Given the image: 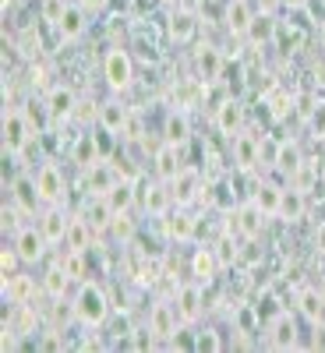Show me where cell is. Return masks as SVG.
<instances>
[{
	"instance_id": "obj_42",
	"label": "cell",
	"mask_w": 325,
	"mask_h": 353,
	"mask_svg": "<svg viewBox=\"0 0 325 353\" xmlns=\"http://www.w3.org/2000/svg\"><path fill=\"white\" fill-rule=\"evenodd\" d=\"M304 128H308V134L315 141H325V99L315 96V103H311V110L304 117Z\"/></svg>"
},
{
	"instance_id": "obj_33",
	"label": "cell",
	"mask_w": 325,
	"mask_h": 353,
	"mask_svg": "<svg viewBox=\"0 0 325 353\" xmlns=\"http://www.w3.org/2000/svg\"><path fill=\"white\" fill-rule=\"evenodd\" d=\"M251 18H255V11H251L248 0H226L223 25H226V32H230V36L244 39V36H248V25H251Z\"/></svg>"
},
{
	"instance_id": "obj_30",
	"label": "cell",
	"mask_w": 325,
	"mask_h": 353,
	"mask_svg": "<svg viewBox=\"0 0 325 353\" xmlns=\"http://www.w3.org/2000/svg\"><path fill=\"white\" fill-rule=\"evenodd\" d=\"M276 32H279L276 14L255 11V18H251V25H248V36H244V39H248L255 50H262V46H273V43H276Z\"/></svg>"
},
{
	"instance_id": "obj_7",
	"label": "cell",
	"mask_w": 325,
	"mask_h": 353,
	"mask_svg": "<svg viewBox=\"0 0 325 353\" xmlns=\"http://www.w3.org/2000/svg\"><path fill=\"white\" fill-rule=\"evenodd\" d=\"M138 209L145 219H163L173 212V194L170 184L152 176V181H138Z\"/></svg>"
},
{
	"instance_id": "obj_27",
	"label": "cell",
	"mask_w": 325,
	"mask_h": 353,
	"mask_svg": "<svg viewBox=\"0 0 325 353\" xmlns=\"http://www.w3.org/2000/svg\"><path fill=\"white\" fill-rule=\"evenodd\" d=\"M68 159L78 166V170H88L92 163H99V159H106L103 156V141L96 138V134H75V141H71V152H68Z\"/></svg>"
},
{
	"instance_id": "obj_8",
	"label": "cell",
	"mask_w": 325,
	"mask_h": 353,
	"mask_svg": "<svg viewBox=\"0 0 325 353\" xmlns=\"http://www.w3.org/2000/svg\"><path fill=\"white\" fill-rule=\"evenodd\" d=\"M205 290H209V286H201L195 279H188V283H181V286L173 290V307H177L181 325L195 329L198 321H201V314H205Z\"/></svg>"
},
{
	"instance_id": "obj_4",
	"label": "cell",
	"mask_w": 325,
	"mask_h": 353,
	"mask_svg": "<svg viewBox=\"0 0 325 353\" xmlns=\"http://www.w3.org/2000/svg\"><path fill=\"white\" fill-rule=\"evenodd\" d=\"M103 81L110 92H128L135 85V57L124 46H110L103 53Z\"/></svg>"
},
{
	"instance_id": "obj_50",
	"label": "cell",
	"mask_w": 325,
	"mask_h": 353,
	"mask_svg": "<svg viewBox=\"0 0 325 353\" xmlns=\"http://www.w3.org/2000/svg\"><path fill=\"white\" fill-rule=\"evenodd\" d=\"M315 251L325 254V223H318V230H315Z\"/></svg>"
},
{
	"instance_id": "obj_21",
	"label": "cell",
	"mask_w": 325,
	"mask_h": 353,
	"mask_svg": "<svg viewBox=\"0 0 325 353\" xmlns=\"http://www.w3.org/2000/svg\"><path fill=\"white\" fill-rule=\"evenodd\" d=\"M117 181H121V170H117L113 163H106V159H99V163H92L88 170H81L85 194H106Z\"/></svg>"
},
{
	"instance_id": "obj_6",
	"label": "cell",
	"mask_w": 325,
	"mask_h": 353,
	"mask_svg": "<svg viewBox=\"0 0 325 353\" xmlns=\"http://www.w3.org/2000/svg\"><path fill=\"white\" fill-rule=\"evenodd\" d=\"M262 343L269 350H293L301 343V325L290 311H279L262 321Z\"/></svg>"
},
{
	"instance_id": "obj_31",
	"label": "cell",
	"mask_w": 325,
	"mask_h": 353,
	"mask_svg": "<svg viewBox=\"0 0 325 353\" xmlns=\"http://www.w3.org/2000/svg\"><path fill=\"white\" fill-rule=\"evenodd\" d=\"M293 103H297V96H290L286 88H279V85H273V88H265V92H262V106H265V113H269L273 124H283L286 121Z\"/></svg>"
},
{
	"instance_id": "obj_13",
	"label": "cell",
	"mask_w": 325,
	"mask_h": 353,
	"mask_svg": "<svg viewBox=\"0 0 325 353\" xmlns=\"http://www.w3.org/2000/svg\"><path fill=\"white\" fill-rule=\"evenodd\" d=\"M43 103H46V121L53 128L68 124L71 117L78 113V96H75V88H68V85H50Z\"/></svg>"
},
{
	"instance_id": "obj_29",
	"label": "cell",
	"mask_w": 325,
	"mask_h": 353,
	"mask_svg": "<svg viewBox=\"0 0 325 353\" xmlns=\"http://www.w3.org/2000/svg\"><path fill=\"white\" fill-rule=\"evenodd\" d=\"M304 212H308V194L301 191V188H283V201H279V212H276V219L279 223H286V226H297L301 219H304Z\"/></svg>"
},
{
	"instance_id": "obj_15",
	"label": "cell",
	"mask_w": 325,
	"mask_h": 353,
	"mask_svg": "<svg viewBox=\"0 0 325 353\" xmlns=\"http://www.w3.org/2000/svg\"><path fill=\"white\" fill-rule=\"evenodd\" d=\"M43 237L50 241V248H64L68 241V223H71V212L68 205H43V212L36 216Z\"/></svg>"
},
{
	"instance_id": "obj_47",
	"label": "cell",
	"mask_w": 325,
	"mask_h": 353,
	"mask_svg": "<svg viewBox=\"0 0 325 353\" xmlns=\"http://www.w3.org/2000/svg\"><path fill=\"white\" fill-rule=\"evenodd\" d=\"M195 350H209V353H216V350H223V339H219V329H198L195 332Z\"/></svg>"
},
{
	"instance_id": "obj_17",
	"label": "cell",
	"mask_w": 325,
	"mask_h": 353,
	"mask_svg": "<svg viewBox=\"0 0 325 353\" xmlns=\"http://www.w3.org/2000/svg\"><path fill=\"white\" fill-rule=\"evenodd\" d=\"M198 226H201V219H198L191 209H177V205H173V212L163 216V230H166V237H170L173 244L195 241V237H198Z\"/></svg>"
},
{
	"instance_id": "obj_9",
	"label": "cell",
	"mask_w": 325,
	"mask_h": 353,
	"mask_svg": "<svg viewBox=\"0 0 325 353\" xmlns=\"http://www.w3.org/2000/svg\"><path fill=\"white\" fill-rule=\"evenodd\" d=\"M265 134V131H262ZM262 134L255 131H241V134H233L230 138V166L237 170V173H255L262 170Z\"/></svg>"
},
{
	"instance_id": "obj_40",
	"label": "cell",
	"mask_w": 325,
	"mask_h": 353,
	"mask_svg": "<svg viewBox=\"0 0 325 353\" xmlns=\"http://www.w3.org/2000/svg\"><path fill=\"white\" fill-rule=\"evenodd\" d=\"M64 265V272L75 279V286L78 283H85L88 279V251H75V248H64L61 251V258H57Z\"/></svg>"
},
{
	"instance_id": "obj_3",
	"label": "cell",
	"mask_w": 325,
	"mask_h": 353,
	"mask_svg": "<svg viewBox=\"0 0 325 353\" xmlns=\"http://www.w3.org/2000/svg\"><path fill=\"white\" fill-rule=\"evenodd\" d=\"M209 176H205L198 166H184L181 173L170 181V194H173V205L177 209H191L195 201H205L209 198Z\"/></svg>"
},
{
	"instance_id": "obj_23",
	"label": "cell",
	"mask_w": 325,
	"mask_h": 353,
	"mask_svg": "<svg viewBox=\"0 0 325 353\" xmlns=\"http://www.w3.org/2000/svg\"><path fill=\"white\" fill-rule=\"evenodd\" d=\"M78 212L92 223V230L96 233H110V226H113V209H110V201H106V194H85L81 198V205H78Z\"/></svg>"
},
{
	"instance_id": "obj_35",
	"label": "cell",
	"mask_w": 325,
	"mask_h": 353,
	"mask_svg": "<svg viewBox=\"0 0 325 353\" xmlns=\"http://www.w3.org/2000/svg\"><path fill=\"white\" fill-rule=\"evenodd\" d=\"M99 233L92 230V223H88L81 212H71V223H68V241L64 248H75V251H92Z\"/></svg>"
},
{
	"instance_id": "obj_11",
	"label": "cell",
	"mask_w": 325,
	"mask_h": 353,
	"mask_svg": "<svg viewBox=\"0 0 325 353\" xmlns=\"http://www.w3.org/2000/svg\"><path fill=\"white\" fill-rule=\"evenodd\" d=\"M36 184H39L43 205H68L71 181H68V173H64L61 166H57L53 159H46V163L36 170Z\"/></svg>"
},
{
	"instance_id": "obj_25",
	"label": "cell",
	"mask_w": 325,
	"mask_h": 353,
	"mask_svg": "<svg viewBox=\"0 0 325 353\" xmlns=\"http://www.w3.org/2000/svg\"><path fill=\"white\" fill-rule=\"evenodd\" d=\"M88 18H92V14H88L81 4H75V0H71L68 11H64V18L53 25V28H57V36H61V43H75V39H81V36L88 32Z\"/></svg>"
},
{
	"instance_id": "obj_14",
	"label": "cell",
	"mask_w": 325,
	"mask_h": 353,
	"mask_svg": "<svg viewBox=\"0 0 325 353\" xmlns=\"http://www.w3.org/2000/svg\"><path fill=\"white\" fill-rule=\"evenodd\" d=\"M11 244H14V251L21 254L25 265H39V261L46 258V251H50V241L43 237L39 223H36V226H18V230L11 233Z\"/></svg>"
},
{
	"instance_id": "obj_22",
	"label": "cell",
	"mask_w": 325,
	"mask_h": 353,
	"mask_svg": "<svg viewBox=\"0 0 325 353\" xmlns=\"http://www.w3.org/2000/svg\"><path fill=\"white\" fill-rule=\"evenodd\" d=\"M219 272H223V265H219V258H216L213 244H201V248H195V251H191V279H195V283L213 286Z\"/></svg>"
},
{
	"instance_id": "obj_32",
	"label": "cell",
	"mask_w": 325,
	"mask_h": 353,
	"mask_svg": "<svg viewBox=\"0 0 325 353\" xmlns=\"http://www.w3.org/2000/svg\"><path fill=\"white\" fill-rule=\"evenodd\" d=\"M39 286H43V293H46L50 301H61V297H68V293H71L75 279L64 272L61 261H53V265H46V272L39 276Z\"/></svg>"
},
{
	"instance_id": "obj_26",
	"label": "cell",
	"mask_w": 325,
	"mask_h": 353,
	"mask_svg": "<svg viewBox=\"0 0 325 353\" xmlns=\"http://www.w3.org/2000/svg\"><path fill=\"white\" fill-rule=\"evenodd\" d=\"M198 14L191 11V8H177V11H170V18H166V36L173 39V43H191L195 36H198Z\"/></svg>"
},
{
	"instance_id": "obj_2",
	"label": "cell",
	"mask_w": 325,
	"mask_h": 353,
	"mask_svg": "<svg viewBox=\"0 0 325 353\" xmlns=\"http://www.w3.org/2000/svg\"><path fill=\"white\" fill-rule=\"evenodd\" d=\"M226 219H230L226 230L237 233L241 241H262V237H265V226H269L273 216H265L258 205L248 198V201H237V205H233V209L226 212Z\"/></svg>"
},
{
	"instance_id": "obj_48",
	"label": "cell",
	"mask_w": 325,
	"mask_h": 353,
	"mask_svg": "<svg viewBox=\"0 0 325 353\" xmlns=\"http://www.w3.org/2000/svg\"><path fill=\"white\" fill-rule=\"evenodd\" d=\"M11 50H21V57H28V61H32V57H39V32L25 28V32L18 36V43H14Z\"/></svg>"
},
{
	"instance_id": "obj_49",
	"label": "cell",
	"mask_w": 325,
	"mask_h": 353,
	"mask_svg": "<svg viewBox=\"0 0 325 353\" xmlns=\"http://www.w3.org/2000/svg\"><path fill=\"white\" fill-rule=\"evenodd\" d=\"M75 4H81L88 14H99V11L106 8V0H75Z\"/></svg>"
},
{
	"instance_id": "obj_36",
	"label": "cell",
	"mask_w": 325,
	"mask_h": 353,
	"mask_svg": "<svg viewBox=\"0 0 325 353\" xmlns=\"http://www.w3.org/2000/svg\"><path fill=\"white\" fill-rule=\"evenodd\" d=\"M106 201H110L113 212H131L138 205V181L135 176H121V181L106 191Z\"/></svg>"
},
{
	"instance_id": "obj_16",
	"label": "cell",
	"mask_w": 325,
	"mask_h": 353,
	"mask_svg": "<svg viewBox=\"0 0 325 353\" xmlns=\"http://www.w3.org/2000/svg\"><path fill=\"white\" fill-rule=\"evenodd\" d=\"M11 201L21 209V216H39L43 212V194L36 184V173H18L11 181Z\"/></svg>"
},
{
	"instance_id": "obj_38",
	"label": "cell",
	"mask_w": 325,
	"mask_h": 353,
	"mask_svg": "<svg viewBox=\"0 0 325 353\" xmlns=\"http://www.w3.org/2000/svg\"><path fill=\"white\" fill-rule=\"evenodd\" d=\"M304 163H308V159H304V152H301L297 141H279V152H276V163H273L276 173H283L286 181H290V176L297 173Z\"/></svg>"
},
{
	"instance_id": "obj_52",
	"label": "cell",
	"mask_w": 325,
	"mask_h": 353,
	"mask_svg": "<svg viewBox=\"0 0 325 353\" xmlns=\"http://www.w3.org/2000/svg\"><path fill=\"white\" fill-rule=\"evenodd\" d=\"M283 4H290V8H304V0H283Z\"/></svg>"
},
{
	"instance_id": "obj_41",
	"label": "cell",
	"mask_w": 325,
	"mask_h": 353,
	"mask_svg": "<svg viewBox=\"0 0 325 353\" xmlns=\"http://www.w3.org/2000/svg\"><path fill=\"white\" fill-rule=\"evenodd\" d=\"M233 332H241V336L262 332V314H258L255 304H241L237 311H233Z\"/></svg>"
},
{
	"instance_id": "obj_10",
	"label": "cell",
	"mask_w": 325,
	"mask_h": 353,
	"mask_svg": "<svg viewBox=\"0 0 325 353\" xmlns=\"http://www.w3.org/2000/svg\"><path fill=\"white\" fill-rule=\"evenodd\" d=\"M145 329L152 332V339H156V343H173V339L181 336L188 325H181V318H177L173 301H152L149 318H145Z\"/></svg>"
},
{
	"instance_id": "obj_18",
	"label": "cell",
	"mask_w": 325,
	"mask_h": 353,
	"mask_svg": "<svg viewBox=\"0 0 325 353\" xmlns=\"http://www.w3.org/2000/svg\"><path fill=\"white\" fill-rule=\"evenodd\" d=\"M131 106L124 103V99H103L99 106H96V121H99V128L106 131V134H113V138H121V131L128 128V121H131Z\"/></svg>"
},
{
	"instance_id": "obj_28",
	"label": "cell",
	"mask_w": 325,
	"mask_h": 353,
	"mask_svg": "<svg viewBox=\"0 0 325 353\" xmlns=\"http://www.w3.org/2000/svg\"><path fill=\"white\" fill-rule=\"evenodd\" d=\"M195 71H198V81L213 85V81H223V71H226V57L216 50V46H201L195 53Z\"/></svg>"
},
{
	"instance_id": "obj_34",
	"label": "cell",
	"mask_w": 325,
	"mask_h": 353,
	"mask_svg": "<svg viewBox=\"0 0 325 353\" xmlns=\"http://www.w3.org/2000/svg\"><path fill=\"white\" fill-rule=\"evenodd\" d=\"M213 251H216V258H219V265H223V272H226V269H241V251H244V241L237 237V233L223 230L219 237L213 241Z\"/></svg>"
},
{
	"instance_id": "obj_39",
	"label": "cell",
	"mask_w": 325,
	"mask_h": 353,
	"mask_svg": "<svg viewBox=\"0 0 325 353\" xmlns=\"http://www.w3.org/2000/svg\"><path fill=\"white\" fill-rule=\"evenodd\" d=\"M163 141H173V145H188L191 141V121L184 110H170L166 121H163Z\"/></svg>"
},
{
	"instance_id": "obj_1",
	"label": "cell",
	"mask_w": 325,
	"mask_h": 353,
	"mask_svg": "<svg viewBox=\"0 0 325 353\" xmlns=\"http://www.w3.org/2000/svg\"><path fill=\"white\" fill-rule=\"evenodd\" d=\"M71 311H75V321L81 329H99L106 325V318H110V297H106V290L92 279H85L75 286L71 293Z\"/></svg>"
},
{
	"instance_id": "obj_24",
	"label": "cell",
	"mask_w": 325,
	"mask_h": 353,
	"mask_svg": "<svg viewBox=\"0 0 325 353\" xmlns=\"http://www.w3.org/2000/svg\"><path fill=\"white\" fill-rule=\"evenodd\" d=\"M0 297H4L8 307H18V304H32L36 297V279L28 272H14L4 279V286H0Z\"/></svg>"
},
{
	"instance_id": "obj_44",
	"label": "cell",
	"mask_w": 325,
	"mask_h": 353,
	"mask_svg": "<svg viewBox=\"0 0 325 353\" xmlns=\"http://www.w3.org/2000/svg\"><path fill=\"white\" fill-rule=\"evenodd\" d=\"M255 307H258L262 321H265V318H273V314H279V311H286V307L279 304V293H276L273 286H265V290L258 293V304H255Z\"/></svg>"
},
{
	"instance_id": "obj_45",
	"label": "cell",
	"mask_w": 325,
	"mask_h": 353,
	"mask_svg": "<svg viewBox=\"0 0 325 353\" xmlns=\"http://www.w3.org/2000/svg\"><path fill=\"white\" fill-rule=\"evenodd\" d=\"M21 254L14 251V244H4V251H0V279H8L14 272H21Z\"/></svg>"
},
{
	"instance_id": "obj_51",
	"label": "cell",
	"mask_w": 325,
	"mask_h": 353,
	"mask_svg": "<svg viewBox=\"0 0 325 353\" xmlns=\"http://www.w3.org/2000/svg\"><path fill=\"white\" fill-rule=\"evenodd\" d=\"M283 4V0H258V11H265V14H276V8Z\"/></svg>"
},
{
	"instance_id": "obj_5",
	"label": "cell",
	"mask_w": 325,
	"mask_h": 353,
	"mask_svg": "<svg viewBox=\"0 0 325 353\" xmlns=\"http://www.w3.org/2000/svg\"><path fill=\"white\" fill-rule=\"evenodd\" d=\"M32 141H39V138H36L32 124L25 121V113L18 106H11V110L4 106V159H18Z\"/></svg>"
},
{
	"instance_id": "obj_12",
	"label": "cell",
	"mask_w": 325,
	"mask_h": 353,
	"mask_svg": "<svg viewBox=\"0 0 325 353\" xmlns=\"http://www.w3.org/2000/svg\"><path fill=\"white\" fill-rule=\"evenodd\" d=\"M213 128L223 134V138H233L248 128V106L241 96H226L216 110H213Z\"/></svg>"
},
{
	"instance_id": "obj_19",
	"label": "cell",
	"mask_w": 325,
	"mask_h": 353,
	"mask_svg": "<svg viewBox=\"0 0 325 353\" xmlns=\"http://www.w3.org/2000/svg\"><path fill=\"white\" fill-rule=\"evenodd\" d=\"M188 163H184V145H173V141H163L159 149L152 152V173L159 176V181H173L177 173H181Z\"/></svg>"
},
{
	"instance_id": "obj_37",
	"label": "cell",
	"mask_w": 325,
	"mask_h": 353,
	"mask_svg": "<svg viewBox=\"0 0 325 353\" xmlns=\"http://www.w3.org/2000/svg\"><path fill=\"white\" fill-rule=\"evenodd\" d=\"M251 201L258 205V209H262L265 216H273V219H276L279 201H283V184H276V181H255Z\"/></svg>"
},
{
	"instance_id": "obj_20",
	"label": "cell",
	"mask_w": 325,
	"mask_h": 353,
	"mask_svg": "<svg viewBox=\"0 0 325 353\" xmlns=\"http://www.w3.org/2000/svg\"><path fill=\"white\" fill-rule=\"evenodd\" d=\"M293 307H297V314L308 321V325H322V318H325V293L318 286H297V290H293Z\"/></svg>"
},
{
	"instance_id": "obj_46",
	"label": "cell",
	"mask_w": 325,
	"mask_h": 353,
	"mask_svg": "<svg viewBox=\"0 0 325 353\" xmlns=\"http://www.w3.org/2000/svg\"><path fill=\"white\" fill-rule=\"evenodd\" d=\"M68 4H71V0H39V18H43L46 25H57V21L64 18Z\"/></svg>"
},
{
	"instance_id": "obj_43",
	"label": "cell",
	"mask_w": 325,
	"mask_h": 353,
	"mask_svg": "<svg viewBox=\"0 0 325 353\" xmlns=\"http://www.w3.org/2000/svg\"><path fill=\"white\" fill-rule=\"evenodd\" d=\"M110 233H113V237L121 241V244H131V241L138 237V223L131 219V212H117V216H113Z\"/></svg>"
}]
</instances>
